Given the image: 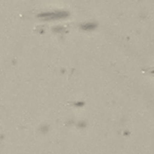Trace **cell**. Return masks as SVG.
Returning a JSON list of instances; mask_svg holds the SVG:
<instances>
[{"label": "cell", "instance_id": "obj_2", "mask_svg": "<svg viewBox=\"0 0 154 154\" xmlns=\"http://www.w3.org/2000/svg\"><path fill=\"white\" fill-rule=\"evenodd\" d=\"M97 27L96 24L94 23H85V24H82L80 26V28L82 30H85V31H91V30H94Z\"/></svg>", "mask_w": 154, "mask_h": 154}, {"label": "cell", "instance_id": "obj_1", "mask_svg": "<svg viewBox=\"0 0 154 154\" xmlns=\"http://www.w3.org/2000/svg\"><path fill=\"white\" fill-rule=\"evenodd\" d=\"M68 12L65 11H56L49 12H42L38 14V19L42 21H56V20H61L68 17Z\"/></svg>", "mask_w": 154, "mask_h": 154}]
</instances>
